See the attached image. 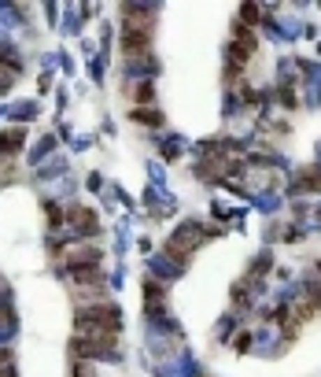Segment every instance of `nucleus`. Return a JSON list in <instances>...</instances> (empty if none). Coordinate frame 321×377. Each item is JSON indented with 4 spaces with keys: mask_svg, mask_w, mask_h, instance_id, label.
Listing matches in <instances>:
<instances>
[{
    "mask_svg": "<svg viewBox=\"0 0 321 377\" xmlns=\"http://www.w3.org/2000/svg\"><path fill=\"white\" fill-rule=\"evenodd\" d=\"M203 244V226L196 222H185V226H177L174 229V237L166 241V255L174 259V263H185V259L192 255Z\"/></svg>",
    "mask_w": 321,
    "mask_h": 377,
    "instance_id": "f257e3e1",
    "label": "nucleus"
},
{
    "mask_svg": "<svg viewBox=\"0 0 321 377\" xmlns=\"http://www.w3.org/2000/svg\"><path fill=\"white\" fill-rule=\"evenodd\" d=\"M56 259L63 270H74V266L100 263V248L96 241H67V244H56Z\"/></svg>",
    "mask_w": 321,
    "mask_h": 377,
    "instance_id": "f03ea898",
    "label": "nucleus"
},
{
    "mask_svg": "<svg viewBox=\"0 0 321 377\" xmlns=\"http://www.w3.org/2000/svg\"><path fill=\"white\" fill-rule=\"evenodd\" d=\"M151 26H156V11H151V8H140V4H126L122 8V30L151 34Z\"/></svg>",
    "mask_w": 321,
    "mask_h": 377,
    "instance_id": "7ed1b4c3",
    "label": "nucleus"
},
{
    "mask_svg": "<svg viewBox=\"0 0 321 377\" xmlns=\"http://www.w3.org/2000/svg\"><path fill=\"white\" fill-rule=\"evenodd\" d=\"M67 222L74 233H82V237H93V233L100 229V218L93 207H85V204H70L67 207Z\"/></svg>",
    "mask_w": 321,
    "mask_h": 377,
    "instance_id": "20e7f679",
    "label": "nucleus"
},
{
    "mask_svg": "<svg viewBox=\"0 0 321 377\" xmlns=\"http://www.w3.org/2000/svg\"><path fill=\"white\" fill-rule=\"evenodd\" d=\"M22 145H27V129H22V126H11V129L0 134V155H4V159H11Z\"/></svg>",
    "mask_w": 321,
    "mask_h": 377,
    "instance_id": "39448f33",
    "label": "nucleus"
},
{
    "mask_svg": "<svg viewBox=\"0 0 321 377\" xmlns=\"http://www.w3.org/2000/svg\"><path fill=\"white\" fill-rule=\"evenodd\" d=\"M126 97L137 100V104H151L156 100V89H151V82H144V78H133V82L126 85Z\"/></svg>",
    "mask_w": 321,
    "mask_h": 377,
    "instance_id": "423d86ee",
    "label": "nucleus"
},
{
    "mask_svg": "<svg viewBox=\"0 0 321 377\" xmlns=\"http://www.w3.org/2000/svg\"><path fill=\"white\" fill-rule=\"evenodd\" d=\"M70 377H96V362L93 359H74L70 362Z\"/></svg>",
    "mask_w": 321,
    "mask_h": 377,
    "instance_id": "0eeeda50",
    "label": "nucleus"
},
{
    "mask_svg": "<svg viewBox=\"0 0 321 377\" xmlns=\"http://www.w3.org/2000/svg\"><path fill=\"white\" fill-rule=\"evenodd\" d=\"M133 119H137V122H144V126H159V122H163V115H159L156 108H137V111H133Z\"/></svg>",
    "mask_w": 321,
    "mask_h": 377,
    "instance_id": "6e6552de",
    "label": "nucleus"
},
{
    "mask_svg": "<svg viewBox=\"0 0 321 377\" xmlns=\"http://www.w3.org/2000/svg\"><path fill=\"white\" fill-rule=\"evenodd\" d=\"M4 370H15V352H11L8 344H0V374Z\"/></svg>",
    "mask_w": 321,
    "mask_h": 377,
    "instance_id": "1a4fd4ad",
    "label": "nucleus"
}]
</instances>
